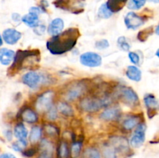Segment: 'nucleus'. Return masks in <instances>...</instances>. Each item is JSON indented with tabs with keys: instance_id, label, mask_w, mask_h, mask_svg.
Wrapping results in <instances>:
<instances>
[{
	"instance_id": "4c0bfd02",
	"label": "nucleus",
	"mask_w": 159,
	"mask_h": 158,
	"mask_svg": "<svg viewBox=\"0 0 159 158\" xmlns=\"http://www.w3.org/2000/svg\"><path fill=\"white\" fill-rule=\"evenodd\" d=\"M26 147V146H25L23 143L20 142V141L12 144V148H13L16 151H21L23 149V147Z\"/></svg>"
},
{
	"instance_id": "f3484780",
	"label": "nucleus",
	"mask_w": 159,
	"mask_h": 158,
	"mask_svg": "<svg viewBox=\"0 0 159 158\" xmlns=\"http://www.w3.org/2000/svg\"><path fill=\"white\" fill-rule=\"evenodd\" d=\"M144 102L145 104V106L148 109V113H150L151 112H155V113H157V111L158 109V102L155 95L152 94H146L144 96Z\"/></svg>"
},
{
	"instance_id": "c03bdc74",
	"label": "nucleus",
	"mask_w": 159,
	"mask_h": 158,
	"mask_svg": "<svg viewBox=\"0 0 159 158\" xmlns=\"http://www.w3.org/2000/svg\"><path fill=\"white\" fill-rule=\"evenodd\" d=\"M156 33L158 34V26H157L156 27Z\"/></svg>"
},
{
	"instance_id": "dca6fc26",
	"label": "nucleus",
	"mask_w": 159,
	"mask_h": 158,
	"mask_svg": "<svg viewBox=\"0 0 159 158\" xmlns=\"http://www.w3.org/2000/svg\"><path fill=\"white\" fill-rule=\"evenodd\" d=\"M120 116V110L117 107H112L102 112L100 115L101 119L106 121L116 120Z\"/></svg>"
},
{
	"instance_id": "bb28decb",
	"label": "nucleus",
	"mask_w": 159,
	"mask_h": 158,
	"mask_svg": "<svg viewBox=\"0 0 159 158\" xmlns=\"http://www.w3.org/2000/svg\"><path fill=\"white\" fill-rule=\"evenodd\" d=\"M112 15H113V12L109 9L108 7H107V3H104V4H102V6L99 7V11H98V15H99V18L108 19L110 18Z\"/></svg>"
},
{
	"instance_id": "aec40b11",
	"label": "nucleus",
	"mask_w": 159,
	"mask_h": 158,
	"mask_svg": "<svg viewBox=\"0 0 159 158\" xmlns=\"http://www.w3.org/2000/svg\"><path fill=\"white\" fill-rule=\"evenodd\" d=\"M22 21L30 27H37L39 25V18L38 15L33 12H29L26 15H23L21 18Z\"/></svg>"
},
{
	"instance_id": "5701e85b",
	"label": "nucleus",
	"mask_w": 159,
	"mask_h": 158,
	"mask_svg": "<svg viewBox=\"0 0 159 158\" xmlns=\"http://www.w3.org/2000/svg\"><path fill=\"white\" fill-rule=\"evenodd\" d=\"M140 121H141V118L139 116H130V117L127 118L124 121V122H123V127L125 129L130 130L134 128L135 126H137L140 123Z\"/></svg>"
},
{
	"instance_id": "412c9836",
	"label": "nucleus",
	"mask_w": 159,
	"mask_h": 158,
	"mask_svg": "<svg viewBox=\"0 0 159 158\" xmlns=\"http://www.w3.org/2000/svg\"><path fill=\"white\" fill-rule=\"evenodd\" d=\"M127 0H108L107 3V7L112 12H116L120 11L127 3Z\"/></svg>"
},
{
	"instance_id": "c9c22d12",
	"label": "nucleus",
	"mask_w": 159,
	"mask_h": 158,
	"mask_svg": "<svg viewBox=\"0 0 159 158\" xmlns=\"http://www.w3.org/2000/svg\"><path fill=\"white\" fill-rule=\"evenodd\" d=\"M128 56H129V58H130V61H131L132 63L134 64H139L140 57H139V56L136 54V53L130 52L128 54Z\"/></svg>"
},
{
	"instance_id": "f704fd0d",
	"label": "nucleus",
	"mask_w": 159,
	"mask_h": 158,
	"mask_svg": "<svg viewBox=\"0 0 159 158\" xmlns=\"http://www.w3.org/2000/svg\"><path fill=\"white\" fill-rule=\"evenodd\" d=\"M109 46H110V43H109L108 40H101L96 43V48L99 50L106 49V48L109 47Z\"/></svg>"
},
{
	"instance_id": "4468645a",
	"label": "nucleus",
	"mask_w": 159,
	"mask_h": 158,
	"mask_svg": "<svg viewBox=\"0 0 159 158\" xmlns=\"http://www.w3.org/2000/svg\"><path fill=\"white\" fill-rule=\"evenodd\" d=\"M64 29V21L60 18H56L53 20L50 23L48 28V33L52 37L61 33Z\"/></svg>"
},
{
	"instance_id": "9b49d317",
	"label": "nucleus",
	"mask_w": 159,
	"mask_h": 158,
	"mask_svg": "<svg viewBox=\"0 0 159 158\" xmlns=\"http://www.w3.org/2000/svg\"><path fill=\"white\" fill-rule=\"evenodd\" d=\"M40 155L38 158H52L54 147L50 141L42 139L40 145Z\"/></svg>"
},
{
	"instance_id": "f257e3e1",
	"label": "nucleus",
	"mask_w": 159,
	"mask_h": 158,
	"mask_svg": "<svg viewBox=\"0 0 159 158\" xmlns=\"http://www.w3.org/2000/svg\"><path fill=\"white\" fill-rule=\"evenodd\" d=\"M79 30L76 28H70L47 41V48L54 55H60L71 50L75 46L79 39Z\"/></svg>"
},
{
	"instance_id": "e433bc0d",
	"label": "nucleus",
	"mask_w": 159,
	"mask_h": 158,
	"mask_svg": "<svg viewBox=\"0 0 159 158\" xmlns=\"http://www.w3.org/2000/svg\"><path fill=\"white\" fill-rule=\"evenodd\" d=\"M48 118L51 120H54L57 118V112L52 107L48 111Z\"/></svg>"
},
{
	"instance_id": "6e6552de",
	"label": "nucleus",
	"mask_w": 159,
	"mask_h": 158,
	"mask_svg": "<svg viewBox=\"0 0 159 158\" xmlns=\"http://www.w3.org/2000/svg\"><path fill=\"white\" fill-rule=\"evenodd\" d=\"M146 125L144 123H139L135 129L134 135L130 139V145L134 148H138L143 145L145 140Z\"/></svg>"
},
{
	"instance_id": "7ed1b4c3",
	"label": "nucleus",
	"mask_w": 159,
	"mask_h": 158,
	"mask_svg": "<svg viewBox=\"0 0 159 158\" xmlns=\"http://www.w3.org/2000/svg\"><path fill=\"white\" fill-rule=\"evenodd\" d=\"M40 55V51L38 50H18L14 56L13 64H12L11 69L13 71H18L22 69L23 67L30 66L29 60L34 56Z\"/></svg>"
},
{
	"instance_id": "c85d7f7f",
	"label": "nucleus",
	"mask_w": 159,
	"mask_h": 158,
	"mask_svg": "<svg viewBox=\"0 0 159 158\" xmlns=\"http://www.w3.org/2000/svg\"><path fill=\"white\" fill-rule=\"evenodd\" d=\"M147 0H130L128 3V8L130 9H138L143 7Z\"/></svg>"
},
{
	"instance_id": "423d86ee",
	"label": "nucleus",
	"mask_w": 159,
	"mask_h": 158,
	"mask_svg": "<svg viewBox=\"0 0 159 158\" xmlns=\"http://www.w3.org/2000/svg\"><path fill=\"white\" fill-rule=\"evenodd\" d=\"M54 93L51 91H47L40 94L36 102V108L39 112H48L52 106Z\"/></svg>"
},
{
	"instance_id": "37998d69",
	"label": "nucleus",
	"mask_w": 159,
	"mask_h": 158,
	"mask_svg": "<svg viewBox=\"0 0 159 158\" xmlns=\"http://www.w3.org/2000/svg\"><path fill=\"white\" fill-rule=\"evenodd\" d=\"M148 1H150V2H155V3H158L159 0H148Z\"/></svg>"
},
{
	"instance_id": "7c9ffc66",
	"label": "nucleus",
	"mask_w": 159,
	"mask_h": 158,
	"mask_svg": "<svg viewBox=\"0 0 159 158\" xmlns=\"http://www.w3.org/2000/svg\"><path fill=\"white\" fill-rule=\"evenodd\" d=\"M104 158H116V152L113 148V147L110 146H106L102 150Z\"/></svg>"
},
{
	"instance_id": "a19ab883",
	"label": "nucleus",
	"mask_w": 159,
	"mask_h": 158,
	"mask_svg": "<svg viewBox=\"0 0 159 158\" xmlns=\"http://www.w3.org/2000/svg\"><path fill=\"white\" fill-rule=\"evenodd\" d=\"M0 158H16L13 154L11 153H3L0 156Z\"/></svg>"
},
{
	"instance_id": "79ce46f5",
	"label": "nucleus",
	"mask_w": 159,
	"mask_h": 158,
	"mask_svg": "<svg viewBox=\"0 0 159 158\" xmlns=\"http://www.w3.org/2000/svg\"><path fill=\"white\" fill-rule=\"evenodd\" d=\"M2 43H3L2 40V37H1V35H0V46H1L2 45Z\"/></svg>"
},
{
	"instance_id": "f8f14e48",
	"label": "nucleus",
	"mask_w": 159,
	"mask_h": 158,
	"mask_svg": "<svg viewBox=\"0 0 159 158\" xmlns=\"http://www.w3.org/2000/svg\"><path fill=\"white\" fill-rule=\"evenodd\" d=\"M85 87L82 84H77L74 85L68 90L66 93V98L68 100H75L78 99L82 94V93L85 91Z\"/></svg>"
},
{
	"instance_id": "ea45409f",
	"label": "nucleus",
	"mask_w": 159,
	"mask_h": 158,
	"mask_svg": "<svg viewBox=\"0 0 159 158\" xmlns=\"http://www.w3.org/2000/svg\"><path fill=\"white\" fill-rule=\"evenodd\" d=\"M30 12H33V13H35L38 15L39 13L41 12V9L38 7H32L30 9Z\"/></svg>"
},
{
	"instance_id": "c756f323",
	"label": "nucleus",
	"mask_w": 159,
	"mask_h": 158,
	"mask_svg": "<svg viewBox=\"0 0 159 158\" xmlns=\"http://www.w3.org/2000/svg\"><path fill=\"white\" fill-rule=\"evenodd\" d=\"M117 43L119 47L124 51H128L130 48V43L127 41V38L124 37H120L118 38Z\"/></svg>"
},
{
	"instance_id": "a878e982",
	"label": "nucleus",
	"mask_w": 159,
	"mask_h": 158,
	"mask_svg": "<svg viewBox=\"0 0 159 158\" xmlns=\"http://www.w3.org/2000/svg\"><path fill=\"white\" fill-rule=\"evenodd\" d=\"M41 137V128L38 125H35L32 128L30 134V141L33 143H37Z\"/></svg>"
},
{
	"instance_id": "20e7f679",
	"label": "nucleus",
	"mask_w": 159,
	"mask_h": 158,
	"mask_svg": "<svg viewBox=\"0 0 159 158\" xmlns=\"http://www.w3.org/2000/svg\"><path fill=\"white\" fill-rule=\"evenodd\" d=\"M44 76L36 71H29L22 77V82L30 88H37L40 84L44 83Z\"/></svg>"
},
{
	"instance_id": "72a5a7b5",
	"label": "nucleus",
	"mask_w": 159,
	"mask_h": 158,
	"mask_svg": "<svg viewBox=\"0 0 159 158\" xmlns=\"http://www.w3.org/2000/svg\"><path fill=\"white\" fill-rule=\"evenodd\" d=\"M88 158H101L99 151L95 148H89L86 150Z\"/></svg>"
},
{
	"instance_id": "4be33fe9",
	"label": "nucleus",
	"mask_w": 159,
	"mask_h": 158,
	"mask_svg": "<svg viewBox=\"0 0 159 158\" xmlns=\"http://www.w3.org/2000/svg\"><path fill=\"white\" fill-rule=\"evenodd\" d=\"M127 77L129 79L134 81H140L141 79V71H140L138 67L129 66L127 67V72H126Z\"/></svg>"
},
{
	"instance_id": "cd10ccee",
	"label": "nucleus",
	"mask_w": 159,
	"mask_h": 158,
	"mask_svg": "<svg viewBox=\"0 0 159 158\" xmlns=\"http://www.w3.org/2000/svg\"><path fill=\"white\" fill-rule=\"evenodd\" d=\"M82 141H78V142H74L71 145V156L73 158H76L80 153L81 150H82Z\"/></svg>"
},
{
	"instance_id": "6ab92c4d",
	"label": "nucleus",
	"mask_w": 159,
	"mask_h": 158,
	"mask_svg": "<svg viewBox=\"0 0 159 158\" xmlns=\"http://www.w3.org/2000/svg\"><path fill=\"white\" fill-rule=\"evenodd\" d=\"M21 118L23 121L27 122V123H34L38 119L37 113L32 110L31 108H25L22 111Z\"/></svg>"
},
{
	"instance_id": "9d476101",
	"label": "nucleus",
	"mask_w": 159,
	"mask_h": 158,
	"mask_svg": "<svg viewBox=\"0 0 159 158\" xmlns=\"http://www.w3.org/2000/svg\"><path fill=\"white\" fill-rule=\"evenodd\" d=\"M2 37L4 41L7 44L13 45L16 43L22 37V33L16 29H6L2 33Z\"/></svg>"
},
{
	"instance_id": "39448f33",
	"label": "nucleus",
	"mask_w": 159,
	"mask_h": 158,
	"mask_svg": "<svg viewBox=\"0 0 159 158\" xmlns=\"http://www.w3.org/2000/svg\"><path fill=\"white\" fill-rule=\"evenodd\" d=\"M120 97L126 105L130 107H135L139 104V99L138 94L131 88L122 87L119 91Z\"/></svg>"
},
{
	"instance_id": "473e14b6",
	"label": "nucleus",
	"mask_w": 159,
	"mask_h": 158,
	"mask_svg": "<svg viewBox=\"0 0 159 158\" xmlns=\"http://www.w3.org/2000/svg\"><path fill=\"white\" fill-rule=\"evenodd\" d=\"M45 131L50 136H57L59 134L58 129L53 125H48L45 126Z\"/></svg>"
},
{
	"instance_id": "1a4fd4ad",
	"label": "nucleus",
	"mask_w": 159,
	"mask_h": 158,
	"mask_svg": "<svg viewBox=\"0 0 159 158\" xmlns=\"http://www.w3.org/2000/svg\"><path fill=\"white\" fill-rule=\"evenodd\" d=\"M124 23L128 29H135L144 23V20L142 17L139 16L135 12H130L126 15L124 18Z\"/></svg>"
},
{
	"instance_id": "58836bf2",
	"label": "nucleus",
	"mask_w": 159,
	"mask_h": 158,
	"mask_svg": "<svg viewBox=\"0 0 159 158\" xmlns=\"http://www.w3.org/2000/svg\"><path fill=\"white\" fill-rule=\"evenodd\" d=\"M35 153L36 150H34V149H30V150H27L23 152V155L26 156V157H31V156H33L35 154Z\"/></svg>"
},
{
	"instance_id": "2f4dec72",
	"label": "nucleus",
	"mask_w": 159,
	"mask_h": 158,
	"mask_svg": "<svg viewBox=\"0 0 159 158\" xmlns=\"http://www.w3.org/2000/svg\"><path fill=\"white\" fill-rule=\"evenodd\" d=\"M153 33V28L152 27H149L148 29H144L143 31H141V32L138 33V40L140 41H145L146 40L148 39V37L151 35V34Z\"/></svg>"
},
{
	"instance_id": "0eeeda50",
	"label": "nucleus",
	"mask_w": 159,
	"mask_h": 158,
	"mask_svg": "<svg viewBox=\"0 0 159 158\" xmlns=\"http://www.w3.org/2000/svg\"><path fill=\"white\" fill-rule=\"evenodd\" d=\"M80 62L82 65L89 68H96L102 64V57L94 52L84 53L80 57Z\"/></svg>"
},
{
	"instance_id": "b1692460",
	"label": "nucleus",
	"mask_w": 159,
	"mask_h": 158,
	"mask_svg": "<svg viewBox=\"0 0 159 158\" xmlns=\"http://www.w3.org/2000/svg\"><path fill=\"white\" fill-rule=\"evenodd\" d=\"M57 156L58 158H69L70 150L68 143L65 141L61 140L59 143L58 148H57Z\"/></svg>"
},
{
	"instance_id": "393cba45",
	"label": "nucleus",
	"mask_w": 159,
	"mask_h": 158,
	"mask_svg": "<svg viewBox=\"0 0 159 158\" xmlns=\"http://www.w3.org/2000/svg\"><path fill=\"white\" fill-rule=\"evenodd\" d=\"M57 110L65 116H72L73 115L72 108L65 102H59L57 105Z\"/></svg>"
},
{
	"instance_id": "2eb2a0df",
	"label": "nucleus",
	"mask_w": 159,
	"mask_h": 158,
	"mask_svg": "<svg viewBox=\"0 0 159 158\" xmlns=\"http://www.w3.org/2000/svg\"><path fill=\"white\" fill-rule=\"evenodd\" d=\"M14 135L19 139V141L23 143L25 146L27 145L28 131L23 123H18L14 129Z\"/></svg>"
},
{
	"instance_id": "a211bd4d",
	"label": "nucleus",
	"mask_w": 159,
	"mask_h": 158,
	"mask_svg": "<svg viewBox=\"0 0 159 158\" xmlns=\"http://www.w3.org/2000/svg\"><path fill=\"white\" fill-rule=\"evenodd\" d=\"M15 52L7 48L0 49V63L2 65H9L12 61Z\"/></svg>"
},
{
	"instance_id": "f03ea898",
	"label": "nucleus",
	"mask_w": 159,
	"mask_h": 158,
	"mask_svg": "<svg viewBox=\"0 0 159 158\" xmlns=\"http://www.w3.org/2000/svg\"><path fill=\"white\" fill-rule=\"evenodd\" d=\"M111 102V98L104 96L102 98L87 97L82 99L80 102V106L84 111L96 112L104 106H107Z\"/></svg>"
},
{
	"instance_id": "ddd939ff",
	"label": "nucleus",
	"mask_w": 159,
	"mask_h": 158,
	"mask_svg": "<svg viewBox=\"0 0 159 158\" xmlns=\"http://www.w3.org/2000/svg\"><path fill=\"white\" fill-rule=\"evenodd\" d=\"M111 143L113 148L120 152H125L129 150L128 141L124 137L114 136L111 139Z\"/></svg>"
}]
</instances>
